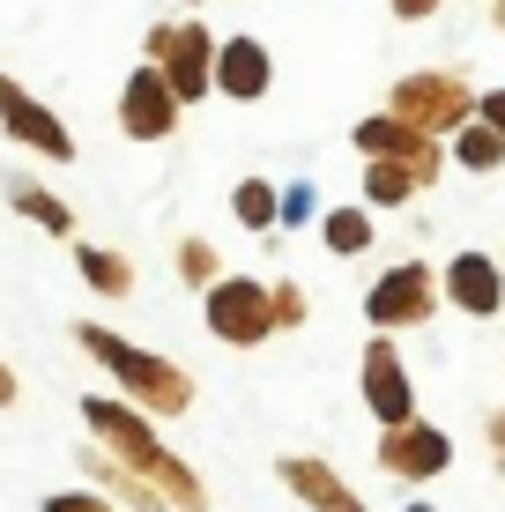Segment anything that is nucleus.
<instances>
[{
    "mask_svg": "<svg viewBox=\"0 0 505 512\" xmlns=\"http://www.w3.org/2000/svg\"><path fill=\"white\" fill-rule=\"evenodd\" d=\"M82 423H90V438L112 453L119 468H134L142 483L164 490L171 512H208V483L149 431V416L134 409V401H119V394H82Z\"/></svg>",
    "mask_w": 505,
    "mask_h": 512,
    "instance_id": "nucleus-1",
    "label": "nucleus"
},
{
    "mask_svg": "<svg viewBox=\"0 0 505 512\" xmlns=\"http://www.w3.org/2000/svg\"><path fill=\"white\" fill-rule=\"evenodd\" d=\"M75 349H82V357H97L104 372L119 379V394H127L149 423L194 409V379H186L171 357H156V349L127 342V334H112V327H97V320H75Z\"/></svg>",
    "mask_w": 505,
    "mask_h": 512,
    "instance_id": "nucleus-2",
    "label": "nucleus"
},
{
    "mask_svg": "<svg viewBox=\"0 0 505 512\" xmlns=\"http://www.w3.org/2000/svg\"><path fill=\"white\" fill-rule=\"evenodd\" d=\"M476 104L483 90H468V75H454V67H416V75L394 82V97H387V112L394 119H409L416 134H461V127H476Z\"/></svg>",
    "mask_w": 505,
    "mask_h": 512,
    "instance_id": "nucleus-3",
    "label": "nucleus"
},
{
    "mask_svg": "<svg viewBox=\"0 0 505 512\" xmlns=\"http://www.w3.org/2000/svg\"><path fill=\"white\" fill-rule=\"evenodd\" d=\"M149 67H164V82L179 90V104H201L208 90H216V52L223 38H208V23L201 15H179V23H149Z\"/></svg>",
    "mask_w": 505,
    "mask_h": 512,
    "instance_id": "nucleus-4",
    "label": "nucleus"
},
{
    "mask_svg": "<svg viewBox=\"0 0 505 512\" xmlns=\"http://www.w3.org/2000/svg\"><path fill=\"white\" fill-rule=\"evenodd\" d=\"M201 320L216 342H231V349H260L275 334V290L268 282H253V275H223L216 290L201 297Z\"/></svg>",
    "mask_w": 505,
    "mask_h": 512,
    "instance_id": "nucleus-5",
    "label": "nucleus"
},
{
    "mask_svg": "<svg viewBox=\"0 0 505 512\" xmlns=\"http://www.w3.org/2000/svg\"><path fill=\"white\" fill-rule=\"evenodd\" d=\"M446 305L439 290V268H424V260H402V268H387L364 290V320H372L379 334H402V327H424L431 312Z\"/></svg>",
    "mask_w": 505,
    "mask_h": 512,
    "instance_id": "nucleus-6",
    "label": "nucleus"
},
{
    "mask_svg": "<svg viewBox=\"0 0 505 512\" xmlns=\"http://www.w3.org/2000/svg\"><path fill=\"white\" fill-rule=\"evenodd\" d=\"M0 134H8L15 149H30V156L75 164V134H67V119L52 112V104H38L15 75H0Z\"/></svg>",
    "mask_w": 505,
    "mask_h": 512,
    "instance_id": "nucleus-7",
    "label": "nucleus"
},
{
    "mask_svg": "<svg viewBox=\"0 0 505 512\" xmlns=\"http://www.w3.org/2000/svg\"><path fill=\"white\" fill-rule=\"evenodd\" d=\"M364 409L379 416V431H402V423H416V379H409V364H402V349H394V334H379L372 349H364Z\"/></svg>",
    "mask_w": 505,
    "mask_h": 512,
    "instance_id": "nucleus-8",
    "label": "nucleus"
},
{
    "mask_svg": "<svg viewBox=\"0 0 505 512\" xmlns=\"http://www.w3.org/2000/svg\"><path fill=\"white\" fill-rule=\"evenodd\" d=\"M179 112H186L179 90H171L164 67H149V60L134 67L127 90H119V134H127V141H171V134H179Z\"/></svg>",
    "mask_w": 505,
    "mask_h": 512,
    "instance_id": "nucleus-9",
    "label": "nucleus"
},
{
    "mask_svg": "<svg viewBox=\"0 0 505 512\" xmlns=\"http://www.w3.org/2000/svg\"><path fill=\"white\" fill-rule=\"evenodd\" d=\"M379 468L402 475V483H431V475L454 468V438L439 431V423H402V431H379Z\"/></svg>",
    "mask_w": 505,
    "mask_h": 512,
    "instance_id": "nucleus-10",
    "label": "nucleus"
},
{
    "mask_svg": "<svg viewBox=\"0 0 505 512\" xmlns=\"http://www.w3.org/2000/svg\"><path fill=\"white\" fill-rule=\"evenodd\" d=\"M439 290H446V305L468 312V320H491V312L505 305V268L491 253H454L439 268Z\"/></svg>",
    "mask_w": 505,
    "mask_h": 512,
    "instance_id": "nucleus-11",
    "label": "nucleus"
},
{
    "mask_svg": "<svg viewBox=\"0 0 505 512\" xmlns=\"http://www.w3.org/2000/svg\"><path fill=\"white\" fill-rule=\"evenodd\" d=\"M350 141H357V156H364V164H424V171H439V164H446V156H439V141H431V134H416L409 119H394V112L364 119V127H357Z\"/></svg>",
    "mask_w": 505,
    "mask_h": 512,
    "instance_id": "nucleus-12",
    "label": "nucleus"
},
{
    "mask_svg": "<svg viewBox=\"0 0 505 512\" xmlns=\"http://www.w3.org/2000/svg\"><path fill=\"white\" fill-rule=\"evenodd\" d=\"M275 90V60H268V45L260 38H223L216 52V97H231V104H260Z\"/></svg>",
    "mask_w": 505,
    "mask_h": 512,
    "instance_id": "nucleus-13",
    "label": "nucleus"
},
{
    "mask_svg": "<svg viewBox=\"0 0 505 512\" xmlns=\"http://www.w3.org/2000/svg\"><path fill=\"white\" fill-rule=\"evenodd\" d=\"M275 475H283L290 498H305L312 512H372L327 461H312V453H283V461H275Z\"/></svg>",
    "mask_w": 505,
    "mask_h": 512,
    "instance_id": "nucleus-14",
    "label": "nucleus"
},
{
    "mask_svg": "<svg viewBox=\"0 0 505 512\" xmlns=\"http://www.w3.org/2000/svg\"><path fill=\"white\" fill-rule=\"evenodd\" d=\"M82 475L104 490V498H119V505H134V512H171V498L156 483H142L134 468H119L112 453H82Z\"/></svg>",
    "mask_w": 505,
    "mask_h": 512,
    "instance_id": "nucleus-15",
    "label": "nucleus"
},
{
    "mask_svg": "<svg viewBox=\"0 0 505 512\" xmlns=\"http://www.w3.org/2000/svg\"><path fill=\"white\" fill-rule=\"evenodd\" d=\"M75 268H82V282H90L97 297H134V260L127 253H104V245H90V238H75Z\"/></svg>",
    "mask_w": 505,
    "mask_h": 512,
    "instance_id": "nucleus-16",
    "label": "nucleus"
},
{
    "mask_svg": "<svg viewBox=\"0 0 505 512\" xmlns=\"http://www.w3.org/2000/svg\"><path fill=\"white\" fill-rule=\"evenodd\" d=\"M439 171L424 164H364V208H402L416 186H431Z\"/></svg>",
    "mask_w": 505,
    "mask_h": 512,
    "instance_id": "nucleus-17",
    "label": "nucleus"
},
{
    "mask_svg": "<svg viewBox=\"0 0 505 512\" xmlns=\"http://www.w3.org/2000/svg\"><path fill=\"white\" fill-rule=\"evenodd\" d=\"M8 201H15V216H23V223H38V231H52V238H75V208H67L60 193L15 179V186H8Z\"/></svg>",
    "mask_w": 505,
    "mask_h": 512,
    "instance_id": "nucleus-18",
    "label": "nucleus"
},
{
    "mask_svg": "<svg viewBox=\"0 0 505 512\" xmlns=\"http://www.w3.org/2000/svg\"><path fill=\"white\" fill-rule=\"evenodd\" d=\"M231 216L246 223V231H275V223H283V193H275L268 179H238V193H231Z\"/></svg>",
    "mask_w": 505,
    "mask_h": 512,
    "instance_id": "nucleus-19",
    "label": "nucleus"
},
{
    "mask_svg": "<svg viewBox=\"0 0 505 512\" xmlns=\"http://www.w3.org/2000/svg\"><path fill=\"white\" fill-rule=\"evenodd\" d=\"M320 245L342 253V260L364 253V245H372V216H364V208H327V216H320Z\"/></svg>",
    "mask_w": 505,
    "mask_h": 512,
    "instance_id": "nucleus-20",
    "label": "nucleus"
},
{
    "mask_svg": "<svg viewBox=\"0 0 505 512\" xmlns=\"http://www.w3.org/2000/svg\"><path fill=\"white\" fill-rule=\"evenodd\" d=\"M454 164H461V171H498V164H505V134L483 127V119H476V127H461V134H454Z\"/></svg>",
    "mask_w": 505,
    "mask_h": 512,
    "instance_id": "nucleus-21",
    "label": "nucleus"
},
{
    "mask_svg": "<svg viewBox=\"0 0 505 512\" xmlns=\"http://www.w3.org/2000/svg\"><path fill=\"white\" fill-rule=\"evenodd\" d=\"M179 282H186V290H216V282H223V260H216V245H208V238H179Z\"/></svg>",
    "mask_w": 505,
    "mask_h": 512,
    "instance_id": "nucleus-22",
    "label": "nucleus"
},
{
    "mask_svg": "<svg viewBox=\"0 0 505 512\" xmlns=\"http://www.w3.org/2000/svg\"><path fill=\"white\" fill-rule=\"evenodd\" d=\"M38 512H112V498L104 490H52Z\"/></svg>",
    "mask_w": 505,
    "mask_h": 512,
    "instance_id": "nucleus-23",
    "label": "nucleus"
},
{
    "mask_svg": "<svg viewBox=\"0 0 505 512\" xmlns=\"http://www.w3.org/2000/svg\"><path fill=\"white\" fill-rule=\"evenodd\" d=\"M275 327H305V290L298 282H275Z\"/></svg>",
    "mask_w": 505,
    "mask_h": 512,
    "instance_id": "nucleus-24",
    "label": "nucleus"
},
{
    "mask_svg": "<svg viewBox=\"0 0 505 512\" xmlns=\"http://www.w3.org/2000/svg\"><path fill=\"white\" fill-rule=\"evenodd\" d=\"M312 216H320V193H312V186L298 179V186L283 193V223H312Z\"/></svg>",
    "mask_w": 505,
    "mask_h": 512,
    "instance_id": "nucleus-25",
    "label": "nucleus"
},
{
    "mask_svg": "<svg viewBox=\"0 0 505 512\" xmlns=\"http://www.w3.org/2000/svg\"><path fill=\"white\" fill-rule=\"evenodd\" d=\"M387 8H394V15H402V23H431V15H439V8H446V0H387Z\"/></svg>",
    "mask_w": 505,
    "mask_h": 512,
    "instance_id": "nucleus-26",
    "label": "nucleus"
},
{
    "mask_svg": "<svg viewBox=\"0 0 505 512\" xmlns=\"http://www.w3.org/2000/svg\"><path fill=\"white\" fill-rule=\"evenodd\" d=\"M483 438H491V461H498V475H505V409L483 416Z\"/></svg>",
    "mask_w": 505,
    "mask_h": 512,
    "instance_id": "nucleus-27",
    "label": "nucleus"
},
{
    "mask_svg": "<svg viewBox=\"0 0 505 512\" xmlns=\"http://www.w3.org/2000/svg\"><path fill=\"white\" fill-rule=\"evenodd\" d=\"M476 119H483V127H498V134H505V90H483V104H476Z\"/></svg>",
    "mask_w": 505,
    "mask_h": 512,
    "instance_id": "nucleus-28",
    "label": "nucleus"
},
{
    "mask_svg": "<svg viewBox=\"0 0 505 512\" xmlns=\"http://www.w3.org/2000/svg\"><path fill=\"white\" fill-rule=\"evenodd\" d=\"M15 401H23V379H15V364L0 357V409H15Z\"/></svg>",
    "mask_w": 505,
    "mask_h": 512,
    "instance_id": "nucleus-29",
    "label": "nucleus"
},
{
    "mask_svg": "<svg viewBox=\"0 0 505 512\" xmlns=\"http://www.w3.org/2000/svg\"><path fill=\"white\" fill-rule=\"evenodd\" d=\"M491 30H505V0H491Z\"/></svg>",
    "mask_w": 505,
    "mask_h": 512,
    "instance_id": "nucleus-30",
    "label": "nucleus"
},
{
    "mask_svg": "<svg viewBox=\"0 0 505 512\" xmlns=\"http://www.w3.org/2000/svg\"><path fill=\"white\" fill-rule=\"evenodd\" d=\"M402 512H439V505H402Z\"/></svg>",
    "mask_w": 505,
    "mask_h": 512,
    "instance_id": "nucleus-31",
    "label": "nucleus"
},
{
    "mask_svg": "<svg viewBox=\"0 0 505 512\" xmlns=\"http://www.w3.org/2000/svg\"><path fill=\"white\" fill-rule=\"evenodd\" d=\"M186 8H201V0H186Z\"/></svg>",
    "mask_w": 505,
    "mask_h": 512,
    "instance_id": "nucleus-32",
    "label": "nucleus"
},
{
    "mask_svg": "<svg viewBox=\"0 0 505 512\" xmlns=\"http://www.w3.org/2000/svg\"><path fill=\"white\" fill-rule=\"evenodd\" d=\"M498 268H505V253H498Z\"/></svg>",
    "mask_w": 505,
    "mask_h": 512,
    "instance_id": "nucleus-33",
    "label": "nucleus"
}]
</instances>
